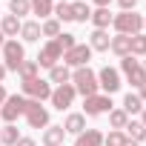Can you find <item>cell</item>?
Here are the masks:
<instances>
[{
  "instance_id": "obj_10",
  "label": "cell",
  "mask_w": 146,
  "mask_h": 146,
  "mask_svg": "<svg viewBox=\"0 0 146 146\" xmlns=\"http://www.w3.org/2000/svg\"><path fill=\"white\" fill-rule=\"evenodd\" d=\"M63 60V49L54 43V40H46L43 46H40V52H37V66L40 69H52V66H57Z\"/></svg>"
},
{
  "instance_id": "obj_23",
  "label": "cell",
  "mask_w": 146,
  "mask_h": 146,
  "mask_svg": "<svg viewBox=\"0 0 146 146\" xmlns=\"http://www.w3.org/2000/svg\"><path fill=\"white\" fill-rule=\"evenodd\" d=\"M112 17H115V15H112L109 9H95L89 20H92L95 29H109V26H112Z\"/></svg>"
},
{
  "instance_id": "obj_8",
  "label": "cell",
  "mask_w": 146,
  "mask_h": 146,
  "mask_svg": "<svg viewBox=\"0 0 146 146\" xmlns=\"http://www.w3.org/2000/svg\"><path fill=\"white\" fill-rule=\"evenodd\" d=\"M26 123H29V129H46L52 120H49V109L40 103V100H29V106H26Z\"/></svg>"
},
{
  "instance_id": "obj_21",
  "label": "cell",
  "mask_w": 146,
  "mask_h": 146,
  "mask_svg": "<svg viewBox=\"0 0 146 146\" xmlns=\"http://www.w3.org/2000/svg\"><path fill=\"white\" fill-rule=\"evenodd\" d=\"M143 106H146V103L140 100V95H137V92H129V95L123 98V106H120V109L132 117V115H140V112H143Z\"/></svg>"
},
{
  "instance_id": "obj_12",
  "label": "cell",
  "mask_w": 146,
  "mask_h": 146,
  "mask_svg": "<svg viewBox=\"0 0 146 146\" xmlns=\"http://www.w3.org/2000/svg\"><path fill=\"white\" fill-rule=\"evenodd\" d=\"M60 126L66 129V135H75V137H78L80 132H86V115H83V112H69Z\"/></svg>"
},
{
  "instance_id": "obj_19",
  "label": "cell",
  "mask_w": 146,
  "mask_h": 146,
  "mask_svg": "<svg viewBox=\"0 0 146 146\" xmlns=\"http://www.w3.org/2000/svg\"><path fill=\"white\" fill-rule=\"evenodd\" d=\"M109 49H112L117 57H129V54H132V37H129V35H115L112 43H109Z\"/></svg>"
},
{
  "instance_id": "obj_1",
  "label": "cell",
  "mask_w": 146,
  "mask_h": 146,
  "mask_svg": "<svg viewBox=\"0 0 146 146\" xmlns=\"http://www.w3.org/2000/svg\"><path fill=\"white\" fill-rule=\"evenodd\" d=\"M69 83L75 86V92L83 95V98H92V95L100 92V86H98V72H92L89 66L72 69V80H69Z\"/></svg>"
},
{
  "instance_id": "obj_16",
  "label": "cell",
  "mask_w": 146,
  "mask_h": 146,
  "mask_svg": "<svg viewBox=\"0 0 146 146\" xmlns=\"http://www.w3.org/2000/svg\"><path fill=\"white\" fill-rule=\"evenodd\" d=\"M63 137H66V129H63V126L49 123V126L43 129V146H63Z\"/></svg>"
},
{
  "instance_id": "obj_26",
  "label": "cell",
  "mask_w": 146,
  "mask_h": 146,
  "mask_svg": "<svg viewBox=\"0 0 146 146\" xmlns=\"http://www.w3.org/2000/svg\"><path fill=\"white\" fill-rule=\"evenodd\" d=\"M52 12H54V0H32V15H37L40 20L52 17Z\"/></svg>"
},
{
  "instance_id": "obj_30",
  "label": "cell",
  "mask_w": 146,
  "mask_h": 146,
  "mask_svg": "<svg viewBox=\"0 0 146 146\" xmlns=\"http://www.w3.org/2000/svg\"><path fill=\"white\" fill-rule=\"evenodd\" d=\"M146 54V32L132 35V57H143Z\"/></svg>"
},
{
  "instance_id": "obj_4",
  "label": "cell",
  "mask_w": 146,
  "mask_h": 146,
  "mask_svg": "<svg viewBox=\"0 0 146 146\" xmlns=\"http://www.w3.org/2000/svg\"><path fill=\"white\" fill-rule=\"evenodd\" d=\"M52 83L49 80H43V78H35V80H20V95L23 98H29V100H49V95H52Z\"/></svg>"
},
{
  "instance_id": "obj_32",
  "label": "cell",
  "mask_w": 146,
  "mask_h": 146,
  "mask_svg": "<svg viewBox=\"0 0 146 146\" xmlns=\"http://www.w3.org/2000/svg\"><path fill=\"white\" fill-rule=\"evenodd\" d=\"M126 80H129V83H132L135 89H140V86L146 83V66L140 63V66H137V69L132 72V75H126Z\"/></svg>"
},
{
  "instance_id": "obj_37",
  "label": "cell",
  "mask_w": 146,
  "mask_h": 146,
  "mask_svg": "<svg viewBox=\"0 0 146 146\" xmlns=\"http://www.w3.org/2000/svg\"><path fill=\"white\" fill-rule=\"evenodd\" d=\"M15 146H37V143H35V140H32V137H23V135H20V140H17V143H15Z\"/></svg>"
},
{
  "instance_id": "obj_36",
  "label": "cell",
  "mask_w": 146,
  "mask_h": 146,
  "mask_svg": "<svg viewBox=\"0 0 146 146\" xmlns=\"http://www.w3.org/2000/svg\"><path fill=\"white\" fill-rule=\"evenodd\" d=\"M117 6H120V12H135L137 0H117Z\"/></svg>"
},
{
  "instance_id": "obj_47",
  "label": "cell",
  "mask_w": 146,
  "mask_h": 146,
  "mask_svg": "<svg viewBox=\"0 0 146 146\" xmlns=\"http://www.w3.org/2000/svg\"><path fill=\"white\" fill-rule=\"evenodd\" d=\"M63 146H66V143H63Z\"/></svg>"
},
{
  "instance_id": "obj_17",
  "label": "cell",
  "mask_w": 146,
  "mask_h": 146,
  "mask_svg": "<svg viewBox=\"0 0 146 146\" xmlns=\"http://www.w3.org/2000/svg\"><path fill=\"white\" fill-rule=\"evenodd\" d=\"M52 86H63V83H69L72 80V69L69 66H63V63H57V66H52L49 69V78H46Z\"/></svg>"
},
{
  "instance_id": "obj_14",
  "label": "cell",
  "mask_w": 146,
  "mask_h": 146,
  "mask_svg": "<svg viewBox=\"0 0 146 146\" xmlns=\"http://www.w3.org/2000/svg\"><path fill=\"white\" fill-rule=\"evenodd\" d=\"M20 26H23V20L15 17V15H3V17H0V32L6 35V40L17 37V35H20Z\"/></svg>"
},
{
  "instance_id": "obj_40",
  "label": "cell",
  "mask_w": 146,
  "mask_h": 146,
  "mask_svg": "<svg viewBox=\"0 0 146 146\" xmlns=\"http://www.w3.org/2000/svg\"><path fill=\"white\" fill-rule=\"evenodd\" d=\"M137 95H140V100H143V103H146V83H143V86H140V89H137Z\"/></svg>"
},
{
  "instance_id": "obj_35",
  "label": "cell",
  "mask_w": 146,
  "mask_h": 146,
  "mask_svg": "<svg viewBox=\"0 0 146 146\" xmlns=\"http://www.w3.org/2000/svg\"><path fill=\"white\" fill-rule=\"evenodd\" d=\"M137 66H140L137 57H132V54H129V57H120V72H123V75H132Z\"/></svg>"
},
{
  "instance_id": "obj_33",
  "label": "cell",
  "mask_w": 146,
  "mask_h": 146,
  "mask_svg": "<svg viewBox=\"0 0 146 146\" xmlns=\"http://www.w3.org/2000/svg\"><path fill=\"white\" fill-rule=\"evenodd\" d=\"M54 43H57V46H60L63 52H69L72 46H75V43H78V35H72V32H60V35L54 37Z\"/></svg>"
},
{
  "instance_id": "obj_48",
  "label": "cell",
  "mask_w": 146,
  "mask_h": 146,
  "mask_svg": "<svg viewBox=\"0 0 146 146\" xmlns=\"http://www.w3.org/2000/svg\"><path fill=\"white\" fill-rule=\"evenodd\" d=\"M143 143H146V140H143Z\"/></svg>"
},
{
  "instance_id": "obj_5",
  "label": "cell",
  "mask_w": 146,
  "mask_h": 146,
  "mask_svg": "<svg viewBox=\"0 0 146 146\" xmlns=\"http://www.w3.org/2000/svg\"><path fill=\"white\" fill-rule=\"evenodd\" d=\"M26 106H29V98L23 95H9L6 103L0 106V117H3V123H15L17 117L26 115Z\"/></svg>"
},
{
  "instance_id": "obj_34",
  "label": "cell",
  "mask_w": 146,
  "mask_h": 146,
  "mask_svg": "<svg viewBox=\"0 0 146 146\" xmlns=\"http://www.w3.org/2000/svg\"><path fill=\"white\" fill-rule=\"evenodd\" d=\"M129 137L123 135V132H117V129H112L109 135H103V146H123Z\"/></svg>"
},
{
  "instance_id": "obj_39",
  "label": "cell",
  "mask_w": 146,
  "mask_h": 146,
  "mask_svg": "<svg viewBox=\"0 0 146 146\" xmlns=\"http://www.w3.org/2000/svg\"><path fill=\"white\" fill-rule=\"evenodd\" d=\"M92 3H95L98 9H109V3H112V0H92Z\"/></svg>"
},
{
  "instance_id": "obj_11",
  "label": "cell",
  "mask_w": 146,
  "mask_h": 146,
  "mask_svg": "<svg viewBox=\"0 0 146 146\" xmlns=\"http://www.w3.org/2000/svg\"><path fill=\"white\" fill-rule=\"evenodd\" d=\"M98 86H100V92L103 95H115L123 83H120V72L115 69V66H103L100 72H98Z\"/></svg>"
},
{
  "instance_id": "obj_3",
  "label": "cell",
  "mask_w": 146,
  "mask_h": 146,
  "mask_svg": "<svg viewBox=\"0 0 146 146\" xmlns=\"http://www.w3.org/2000/svg\"><path fill=\"white\" fill-rule=\"evenodd\" d=\"M23 60H26V49H23V43H20L17 37L6 40V43H3V66H6V72H17Z\"/></svg>"
},
{
  "instance_id": "obj_6",
  "label": "cell",
  "mask_w": 146,
  "mask_h": 146,
  "mask_svg": "<svg viewBox=\"0 0 146 146\" xmlns=\"http://www.w3.org/2000/svg\"><path fill=\"white\" fill-rule=\"evenodd\" d=\"M112 109H115V103H112V95H103V92H98V95H92V98H83V115H86V117L109 115Z\"/></svg>"
},
{
  "instance_id": "obj_29",
  "label": "cell",
  "mask_w": 146,
  "mask_h": 146,
  "mask_svg": "<svg viewBox=\"0 0 146 146\" xmlns=\"http://www.w3.org/2000/svg\"><path fill=\"white\" fill-rule=\"evenodd\" d=\"M126 123H129V115H126L123 109H112V112H109V126H112V129L123 132V129H126Z\"/></svg>"
},
{
  "instance_id": "obj_41",
  "label": "cell",
  "mask_w": 146,
  "mask_h": 146,
  "mask_svg": "<svg viewBox=\"0 0 146 146\" xmlns=\"http://www.w3.org/2000/svg\"><path fill=\"white\" fill-rule=\"evenodd\" d=\"M3 80H6V66L0 63V83H3Z\"/></svg>"
},
{
  "instance_id": "obj_9",
  "label": "cell",
  "mask_w": 146,
  "mask_h": 146,
  "mask_svg": "<svg viewBox=\"0 0 146 146\" xmlns=\"http://www.w3.org/2000/svg\"><path fill=\"white\" fill-rule=\"evenodd\" d=\"M75 98H78L75 86H72V83H63V86H54V89H52V95H49V103H52L57 112H63V109H69L72 103H75Z\"/></svg>"
},
{
  "instance_id": "obj_20",
  "label": "cell",
  "mask_w": 146,
  "mask_h": 146,
  "mask_svg": "<svg viewBox=\"0 0 146 146\" xmlns=\"http://www.w3.org/2000/svg\"><path fill=\"white\" fill-rule=\"evenodd\" d=\"M75 146H103V132L100 129H86L75 137Z\"/></svg>"
},
{
  "instance_id": "obj_25",
  "label": "cell",
  "mask_w": 146,
  "mask_h": 146,
  "mask_svg": "<svg viewBox=\"0 0 146 146\" xmlns=\"http://www.w3.org/2000/svg\"><path fill=\"white\" fill-rule=\"evenodd\" d=\"M17 75H20V80H35V78H40V66H37V60H23L20 69H17Z\"/></svg>"
},
{
  "instance_id": "obj_24",
  "label": "cell",
  "mask_w": 146,
  "mask_h": 146,
  "mask_svg": "<svg viewBox=\"0 0 146 146\" xmlns=\"http://www.w3.org/2000/svg\"><path fill=\"white\" fill-rule=\"evenodd\" d=\"M63 32V26H60V20H54V17H46V20H40V35L43 37H49V40H54L57 35Z\"/></svg>"
},
{
  "instance_id": "obj_2",
  "label": "cell",
  "mask_w": 146,
  "mask_h": 146,
  "mask_svg": "<svg viewBox=\"0 0 146 146\" xmlns=\"http://www.w3.org/2000/svg\"><path fill=\"white\" fill-rule=\"evenodd\" d=\"M112 29L117 32V35H137V32H143V15H137V12H120V15H115L112 17Z\"/></svg>"
},
{
  "instance_id": "obj_13",
  "label": "cell",
  "mask_w": 146,
  "mask_h": 146,
  "mask_svg": "<svg viewBox=\"0 0 146 146\" xmlns=\"http://www.w3.org/2000/svg\"><path fill=\"white\" fill-rule=\"evenodd\" d=\"M109 43H112L109 29H95V32L89 35V49H92V52H109Z\"/></svg>"
},
{
  "instance_id": "obj_43",
  "label": "cell",
  "mask_w": 146,
  "mask_h": 146,
  "mask_svg": "<svg viewBox=\"0 0 146 146\" xmlns=\"http://www.w3.org/2000/svg\"><path fill=\"white\" fill-rule=\"evenodd\" d=\"M3 43H6V35H3V32H0V49H3Z\"/></svg>"
},
{
  "instance_id": "obj_31",
  "label": "cell",
  "mask_w": 146,
  "mask_h": 146,
  "mask_svg": "<svg viewBox=\"0 0 146 146\" xmlns=\"http://www.w3.org/2000/svg\"><path fill=\"white\" fill-rule=\"evenodd\" d=\"M52 17H54V20H60V23H72V9H69V3H54Z\"/></svg>"
},
{
  "instance_id": "obj_46",
  "label": "cell",
  "mask_w": 146,
  "mask_h": 146,
  "mask_svg": "<svg viewBox=\"0 0 146 146\" xmlns=\"http://www.w3.org/2000/svg\"><path fill=\"white\" fill-rule=\"evenodd\" d=\"M143 29H146V17H143Z\"/></svg>"
},
{
  "instance_id": "obj_38",
  "label": "cell",
  "mask_w": 146,
  "mask_h": 146,
  "mask_svg": "<svg viewBox=\"0 0 146 146\" xmlns=\"http://www.w3.org/2000/svg\"><path fill=\"white\" fill-rule=\"evenodd\" d=\"M6 98H9V92H6V86H3V83H0V106L6 103Z\"/></svg>"
},
{
  "instance_id": "obj_45",
  "label": "cell",
  "mask_w": 146,
  "mask_h": 146,
  "mask_svg": "<svg viewBox=\"0 0 146 146\" xmlns=\"http://www.w3.org/2000/svg\"><path fill=\"white\" fill-rule=\"evenodd\" d=\"M57 3H72V0H57Z\"/></svg>"
},
{
  "instance_id": "obj_18",
  "label": "cell",
  "mask_w": 146,
  "mask_h": 146,
  "mask_svg": "<svg viewBox=\"0 0 146 146\" xmlns=\"http://www.w3.org/2000/svg\"><path fill=\"white\" fill-rule=\"evenodd\" d=\"M20 37H23V43H37V40L43 37V35H40V20H23Z\"/></svg>"
},
{
  "instance_id": "obj_28",
  "label": "cell",
  "mask_w": 146,
  "mask_h": 146,
  "mask_svg": "<svg viewBox=\"0 0 146 146\" xmlns=\"http://www.w3.org/2000/svg\"><path fill=\"white\" fill-rule=\"evenodd\" d=\"M9 15H15V17L32 15V0H9Z\"/></svg>"
},
{
  "instance_id": "obj_42",
  "label": "cell",
  "mask_w": 146,
  "mask_h": 146,
  "mask_svg": "<svg viewBox=\"0 0 146 146\" xmlns=\"http://www.w3.org/2000/svg\"><path fill=\"white\" fill-rule=\"evenodd\" d=\"M140 123L146 126V106H143V112H140Z\"/></svg>"
},
{
  "instance_id": "obj_7",
  "label": "cell",
  "mask_w": 146,
  "mask_h": 146,
  "mask_svg": "<svg viewBox=\"0 0 146 146\" xmlns=\"http://www.w3.org/2000/svg\"><path fill=\"white\" fill-rule=\"evenodd\" d=\"M89 60H92V49H89V43H75L69 52H63V66H69V69H80V66H89Z\"/></svg>"
},
{
  "instance_id": "obj_27",
  "label": "cell",
  "mask_w": 146,
  "mask_h": 146,
  "mask_svg": "<svg viewBox=\"0 0 146 146\" xmlns=\"http://www.w3.org/2000/svg\"><path fill=\"white\" fill-rule=\"evenodd\" d=\"M17 140H20V132H17L15 123H6L3 129H0V146H15Z\"/></svg>"
},
{
  "instance_id": "obj_22",
  "label": "cell",
  "mask_w": 146,
  "mask_h": 146,
  "mask_svg": "<svg viewBox=\"0 0 146 146\" xmlns=\"http://www.w3.org/2000/svg\"><path fill=\"white\" fill-rule=\"evenodd\" d=\"M123 135H126L129 140H135V143H143V140H146V126H143L140 120H132V117H129V123H126Z\"/></svg>"
},
{
  "instance_id": "obj_15",
  "label": "cell",
  "mask_w": 146,
  "mask_h": 146,
  "mask_svg": "<svg viewBox=\"0 0 146 146\" xmlns=\"http://www.w3.org/2000/svg\"><path fill=\"white\" fill-rule=\"evenodd\" d=\"M69 9H72V23H86L92 17V6L86 3V0H72Z\"/></svg>"
},
{
  "instance_id": "obj_44",
  "label": "cell",
  "mask_w": 146,
  "mask_h": 146,
  "mask_svg": "<svg viewBox=\"0 0 146 146\" xmlns=\"http://www.w3.org/2000/svg\"><path fill=\"white\" fill-rule=\"evenodd\" d=\"M123 146H140V143H135V140H126V143H123Z\"/></svg>"
}]
</instances>
